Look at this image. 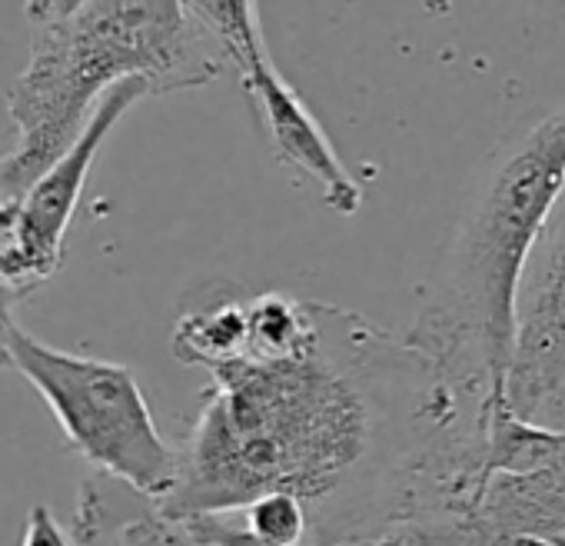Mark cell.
Masks as SVG:
<instances>
[{
  "mask_svg": "<svg viewBox=\"0 0 565 546\" xmlns=\"http://www.w3.org/2000/svg\"><path fill=\"white\" fill-rule=\"evenodd\" d=\"M317 317L310 350L210 377L160 523L287 493L310 513V546H373L472 460L479 427L406 340L323 301Z\"/></svg>",
  "mask_w": 565,
  "mask_h": 546,
  "instance_id": "obj_1",
  "label": "cell"
},
{
  "mask_svg": "<svg viewBox=\"0 0 565 546\" xmlns=\"http://www.w3.org/2000/svg\"><path fill=\"white\" fill-rule=\"evenodd\" d=\"M562 197L565 104L502 140L492 154L403 337L479 433L509 410L505 380L519 294Z\"/></svg>",
  "mask_w": 565,
  "mask_h": 546,
  "instance_id": "obj_2",
  "label": "cell"
},
{
  "mask_svg": "<svg viewBox=\"0 0 565 546\" xmlns=\"http://www.w3.org/2000/svg\"><path fill=\"white\" fill-rule=\"evenodd\" d=\"M31 57L8 91L14 150L0 157V200L24 197L84 134L100 101L147 81L196 91L226 71L216 38L177 0H31Z\"/></svg>",
  "mask_w": 565,
  "mask_h": 546,
  "instance_id": "obj_3",
  "label": "cell"
},
{
  "mask_svg": "<svg viewBox=\"0 0 565 546\" xmlns=\"http://www.w3.org/2000/svg\"><path fill=\"white\" fill-rule=\"evenodd\" d=\"M11 364L51 407L67 447L81 460L150 500L153 510L170 496L180 450L157 430L130 367L57 350L21 324L11 334Z\"/></svg>",
  "mask_w": 565,
  "mask_h": 546,
  "instance_id": "obj_4",
  "label": "cell"
},
{
  "mask_svg": "<svg viewBox=\"0 0 565 546\" xmlns=\"http://www.w3.org/2000/svg\"><path fill=\"white\" fill-rule=\"evenodd\" d=\"M190 11L216 38L226 61L239 71L249 107L276 160L317 180L333 213L356 217L363 207V187L340 160L337 147L297 87H290V81L276 71L263 38L259 8L246 4V0H193Z\"/></svg>",
  "mask_w": 565,
  "mask_h": 546,
  "instance_id": "obj_5",
  "label": "cell"
},
{
  "mask_svg": "<svg viewBox=\"0 0 565 546\" xmlns=\"http://www.w3.org/2000/svg\"><path fill=\"white\" fill-rule=\"evenodd\" d=\"M505 407L539 427H562L565 420V197L535 246L519 294Z\"/></svg>",
  "mask_w": 565,
  "mask_h": 546,
  "instance_id": "obj_6",
  "label": "cell"
},
{
  "mask_svg": "<svg viewBox=\"0 0 565 546\" xmlns=\"http://www.w3.org/2000/svg\"><path fill=\"white\" fill-rule=\"evenodd\" d=\"M150 94L153 91L147 81H127V84L114 87L94 111V117L84 127V134L77 137V144L24 197L14 200L21 227L31 240V250L38 256L44 281H54V273L64 266L67 230L74 223V213H77V203H81V193L87 187L97 154L104 150L114 127L127 117V111Z\"/></svg>",
  "mask_w": 565,
  "mask_h": 546,
  "instance_id": "obj_7",
  "label": "cell"
},
{
  "mask_svg": "<svg viewBox=\"0 0 565 546\" xmlns=\"http://www.w3.org/2000/svg\"><path fill=\"white\" fill-rule=\"evenodd\" d=\"M249 347V301L239 294L206 297L180 314L170 350L186 367H203L210 377L246 360Z\"/></svg>",
  "mask_w": 565,
  "mask_h": 546,
  "instance_id": "obj_8",
  "label": "cell"
},
{
  "mask_svg": "<svg viewBox=\"0 0 565 546\" xmlns=\"http://www.w3.org/2000/svg\"><path fill=\"white\" fill-rule=\"evenodd\" d=\"M239 519V526L266 543V546H310L313 539V526H310V513L297 496L287 493H269L253 500L246 510L233 513Z\"/></svg>",
  "mask_w": 565,
  "mask_h": 546,
  "instance_id": "obj_9",
  "label": "cell"
},
{
  "mask_svg": "<svg viewBox=\"0 0 565 546\" xmlns=\"http://www.w3.org/2000/svg\"><path fill=\"white\" fill-rule=\"evenodd\" d=\"M170 526H180L190 539H196L200 546H266L259 539H253L239 519L233 513L226 516H196V519H186V523H170Z\"/></svg>",
  "mask_w": 565,
  "mask_h": 546,
  "instance_id": "obj_10",
  "label": "cell"
},
{
  "mask_svg": "<svg viewBox=\"0 0 565 546\" xmlns=\"http://www.w3.org/2000/svg\"><path fill=\"white\" fill-rule=\"evenodd\" d=\"M21 546H74V539L67 536V529L61 526L47 503H34L24 519Z\"/></svg>",
  "mask_w": 565,
  "mask_h": 546,
  "instance_id": "obj_11",
  "label": "cell"
},
{
  "mask_svg": "<svg viewBox=\"0 0 565 546\" xmlns=\"http://www.w3.org/2000/svg\"><path fill=\"white\" fill-rule=\"evenodd\" d=\"M117 546H167V529L157 516H137L124 523Z\"/></svg>",
  "mask_w": 565,
  "mask_h": 546,
  "instance_id": "obj_12",
  "label": "cell"
},
{
  "mask_svg": "<svg viewBox=\"0 0 565 546\" xmlns=\"http://www.w3.org/2000/svg\"><path fill=\"white\" fill-rule=\"evenodd\" d=\"M18 304H21L18 294H11L8 287H0V370L14 367L11 364V334L18 327V317H14Z\"/></svg>",
  "mask_w": 565,
  "mask_h": 546,
  "instance_id": "obj_13",
  "label": "cell"
},
{
  "mask_svg": "<svg viewBox=\"0 0 565 546\" xmlns=\"http://www.w3.org/2000/svg\"><path fill=\"white\" fill-rule=\"evenodd\" d=\"M163 529H167V546H200V543H196V539H190L180 526L163 523Z\"/></svg>",
  "mask_w": 565,
  "mask_h": 546,
  "instance_id": "obj_14",
  "label": "cell"
}]
</instances>
